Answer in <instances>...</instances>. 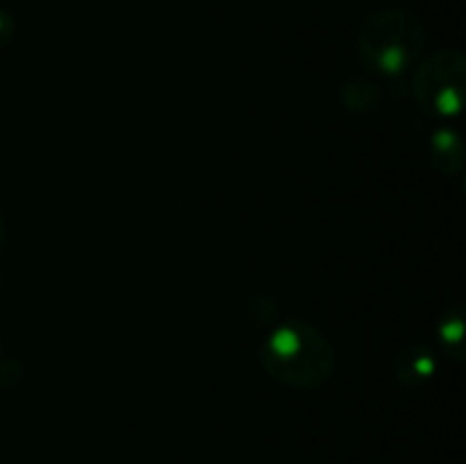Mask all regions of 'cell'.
I'll return each mask as SVG.
<instances>
[{
  "instance_id": "5b68a950",
  "label": "cell",
  "mask_w": 466,
  "mask_h": 464,
  "mask_svg": "<svg viewBox=\"0 0 466 464\" xmlns=\"http://www.w3.org/2000/svg\"><path fill=\"white\" fill-rule=\"evenodd\" d=\"M428 164L446 177L460 176L464 168V141L449 126L437 127L428 139Z\"/></svg>"
},
{
  "instance_id": "8992f818",
  "label": "cell",
  "mask_w": 466,
  "mask_h": 464,
  "mask_svg": "<svg viewBox=\"0 0 466 464\" xmlns=\"http://www.w3.org/2000/svg\"><path fill=\"white\" fill-rule=\"evenodd\" d=\"M466 323H464V309L462 305H451L444 314H441L440 323H437V341H440L441 350L449 355L455 362H462L466 358Z\"/></svg>"
},
{
  "instance_id": "9c48e42d",
  "label": "cell",
  "mask_w": 466,
  "mask_h": 464,
  "mask_svg": "<svg viewBox=\"0 0 466 464\" xmlns=\"http://www.w3.org/2000/svg\"><path fill=\"white\" fill-rule=\"evenodd\" d=\"M5 223H3V218H0V250H3V246H5Z\"/></svg>"
},
{
  "instance_id": "6da1fadb",
  "label": "cell",
  "mask_w": 466,
  "mask_h": 464,
  "mask_svg": "<svg viewBox=\"0 0 466 464\" xmlns=\"http://www.w3.org/2000/svg\"><path fill=\"white\" fill-rule=\"evenodd\" d=\"M335 346L314 323L287 318L259 346L264 371L289 389L309 391L326 385L335 371Z\"/></svg>"
},
{
  "instance_id": "3957f363",
  "label": "cell",
  "mask_w": 466,
  "mask_h": 464,
  "mask_svg": "<svg viewBox=\"0 0 466 464\" xmlns=\"http://www.w3.org/2000/svg\"><path fill=\"white\" fill-rule=\"evenodd\" d=\"M414 100L435 118H455L466 100V57L458 48H440L414 71Z\"/></svg>"
},
{
  "instance_id": "7a4b0ae2",
  "label": "cell",
  "mask_w": 466,
  "mask_h": 464,
  "mask_svg": "<svg viewBox=\"0 0 466 464\" xmlns=\"http://www.w3.org/2000/svg\"><path fill=\"white\" fill-rule=\"evenodd\" d=\"M358 59L380 77H399L414 68L426 50V27L405 7H387L369 14L355 41Z\"/></svg>"
},
{
  "instance_id": "52a82bcc",
  "label": "cell",
  "mask_w": 466,
  "mask_h": 464,
  "mask_svg": "<svg viewBox=\"0 0 466 464\" xmlns=\"http://www.w3.org/2000/svg\"><path fill=\"white\" fill-rule=\"evenodd\" d=\"M23 378V367L16 359H3L0 358V387L16 385Z\"/></svg>"
},
{
  "instance_id": "277c9868",
  "label": "cell",
  "mask_w": 466,
  "mask_h": 464,
  "mask_svg": "<svg viewBox=\"0 0 466 464\" xmlns=\"http://www.w3.org/2000/svg\"><path fill=\"white\" fill-rule=\"evenodd\" d=\"M440 358L432 346L423 341L408 344L394 359V376L403 387L428 385L437 376Z\"/></svg>"
},
{
  "instance_id": "ba28073f",
  "label": "cell",
  "mask_w": 466,
  "mask_h": 464,
  "mask_svg": "<svg viewBox=\"0 0 466 464\" xmlns=\"http://www.w3.org/2000/svg\"><path fill=\"white\" fill-rule=\"evenodd\" d=\"M14 32H16V21H14V16L7 9L0 7V48L12 41Z\"/></svg>"
},
{
  "instance_id": "30bf717a",
  "label": "cell",
  "mask_w": 466,
  "mask_h": 464,
  "mask_svg": "<svg viewBox=\"0 0 466 464\" xmlns=\"http://www.w3.org/2000/svg\"><path fill=\"white\" fill-rule=\"evenodd\" d=\"M0 353H3V337H0Z\"/></svg>"
}]
</instances>
